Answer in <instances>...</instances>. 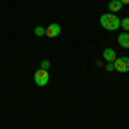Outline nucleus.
<instances>
[{
	"mask_svg": "<svg viewBox=\"0 0 129 129\" xmlns=\"http://www.w3.org/2000/svg\"><path fill=\"white\" fill-rule=\"evenodd\" d=\"M114 67H115V71H119V72H129V59H127V57L115 59Z\"/></svg>",
	"mask_w": 129,
	"mask_h": 129,
	"instance_id": "3",
	"label": "nucleus"
},
{
	"mask_svg": "<svg viewBox=\"0 0 129 129\" xmlns=\"http://www.w3.org/2000/svg\"><path fill=\"white\" fill-rule=\"evenodd\" d=\"M117 41H119V45L122 48H129V35L127 33H122L117 36Z\"/></svg>",
	"mask_w": 129,
	"mask_h": 129,
	"instance_id": "6",
	"label": "nucleus"
},
{
	"mask_svg": "<svg viewBox=\"0 0 129 129\" xmlns=\"http://www.w3.org/2000/svg\"><path fill=\"white\" fill-rule=\"evenodd\" d=\"M103 59L109 60V62H115V59H117V53H115V50L105 48V50H103Z\"/></svg>",
	"mask_w": 129,
	"mask_h": 129,
	"instance_id": "5",
	"label": "nucleus"
},
{
	"mask_svg": "<svg viewBox=\"0 0 129 129\" xmlns=\"http://www.w3.org/2000/svg\"><path fill=\"white\" fill-rule=\"evenodd\" d=\"M120 26H122L126 31H129V17H124V19L120 21Z\"/></svg>",
	"mask_w": 129,
	"mask_h": 129,
	"instance_id": "8",
	"label": "nucleus"
},
{
	"mask_svg": "<svg viewBox=\"0 0 129 129\" xmlns=\"http://www.w3.org/2000/svg\"><path fill=\"white\" fill-rule=\"evenodd\" d=\"M48 81H50V76L45 69H38L35 72V83H36L38 86H47Z\"/></svg>",
	"mask_w": 129,
	"mask_h": 129,
	"instance_id": "2",
	"label": "nucleus"
},
{
	"mask_svg": "<svg viewBox=\"0 0 129 129\" xmlns=\"http://www.w3.org/2000/svg\"><path fill=\"white\" fill-rule=\"evenodd\" d=\"M105 69H107V71H115V67H114V62H109V64L105 66Z\"/></svg>",
	"mask_w": 129,
	"mask_h": 129,
	"instance_id": "10",
	"label": "nucleus"
},
{
	"mask_svg": "<svg viewBox=\"0 0 129 129\" xmlns=\"http://www.w3.org/2000/svg\"><path fill=\"white\" fill-rule=\"evenodd\" d=\"M100 24L107 31H115L120 26V19L115 14H103V16L100 17Z\"/></svg>",
	"mask_w": 129,
	"mask_h": 129,
	"instance_id": "1",
	"label": "nucleus"
},
{
	"mask_svg": "<svg viewBox=\"0 0 129 129\" xmlns=\"http://www.w3.org/2000/svg\"><path fill=\"white\" fill-rule=\"evenodd\" d=\"M35 35H36V36H43V35H45V29H43L41 26H38V28H35Z\"/></svg>",
	"mask_w": 129,
	"mask_h": 129,
	"instance_id": "9",
	"label": "nucleus"
},
{
	"mask_svg": "<svg viewBox=\"0 0 129 129\" xmlns=\"http://www.w3.org/2000/svg\"><path fill=\"white\" fill-rule=\"evenodd\" d=\"M120 2H122L124 5H129V0H120Z\"/></svg>",
	"mask_w": 129,
	"mask_h": 129,
	"instance_id": "12",
	"label": "nucleus"
},
{
	"mask_svg": "<svg viewBox=\"0 0 129 129\" xmlns=\"http://www.w3.org/2000/svg\"><path fill=\"white\" fill-rule=\"evenodd\" d=\"M45 35H47V36H50V38L59 36V35H60V26H59V24H50L48 28L45 29Z\"/></svg>",
	"mask_w": 129,
	"mask_h": 129,
	"instance_id": "4",
	"label": "nucleus"
},
{
	"mask_svg": "<svg viewBox=\"0 0 129 129\" xmlns=\"http://www.w3.org/2000/svg\"><path fill=\"white\" fill-rule=\"evenodd\" d=\"M48 66H50V62H48V60H43V62H41V69H45V71H47V69H48Z\"/></svg>",
	"mask_w": 129,
	"mask_h": 129,
	"instance_id": "11",
	"label": "nucleus"
},
{
	"mask_svg": "<svg viewBox=\"0 0 129 129\" xmlns=\"http://www.w3.org/2000/svg\"><path fill=\"white\" fill-rule=\"evenodd\" d=\"M109 9L114 10V12H117V10L122 9V2H120V0H110L109 2Z\"/></svg>",
	"mask_w": 129,
	"mask_h": 129,
	"instance_id": "7",
	"label": "nucleus"
}]
</instances>
